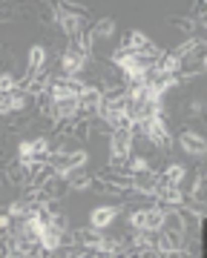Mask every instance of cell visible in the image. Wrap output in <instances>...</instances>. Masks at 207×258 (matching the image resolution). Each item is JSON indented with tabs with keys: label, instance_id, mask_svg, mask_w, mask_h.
Masks as SVG:
<instances>
[{
	"label": "cell",
	"instance_id": "cell-14",
	"mask_svg": "<svg viewBox=\"0 0 207 258\" xmlns=\"http://www.w3.org/2000/svg\"><path fill=\"white\" fill-rule=\"evenodd\" d=\"M9 224H12V218L6 215V210H3V212H0V232H6V230H9Z\"/></svg>",
	"mask_w": 207,
	"mask_h": 258
},
{
	"label": "cell",
	"instance_id": "cell-9",
	"mask_svg": "<svg viewBox=\"0 0 207 258\" xmlns=\"http://www.w3.org/2000/svg\"><path fill=\"white\" fill-rule=\"evenodd\" d=\"M184 175H187V169H184L181 164H176V161L164 166V172H159V178H161V184L164 186H181Z\"/></svg>",
	"mask_w": 207,
	"mask_h": 258
},
{
	"label": "cell",
	"instance_id": "cell-8",
	"mask_svg": "<svg viewBox=\"0 0 207 258\" xmlns=\"http://www.w3.org/2000/svg\"><path fill=\"white\" fill-rule=\"evenodd\" d=\"M43 66H46V46L43 43H35V46L29 49V57H26V78L43 72Z\"/></svg>",
	"mask_w": 207,
	"mask_h": 258
},
{
	"label": "cell",
	"instance_id": "cell-12",
	"mask_svg": "<svg viewBox=\"0 0 207 258\" xmlns=\"http://www.w3.org/2000/svg\"><path fill=\"white\" fill-rule=\"evenodd\" d=\"M89 184H92V175H89L86 169H72V172L66 175V186H69V189H86Z\"/></svg>",
	"mask_w": 207,
	"mask_h": 258
},
{
	"label": "cell",
	"instance_id": "cell-2",
	"mask_svg": "<svg viewBox=\"0 0 207 258\" xmlns=\"http://www.w3.org/2000/svg\"><path fill=\"white\" fill-rule=\"evenodd\" d=\"M86 15H81V12H69L64 9V6H55L52 9V20H55V26L64 32L66 37H78L81 32H86Z\"/></svg>",
	"mask_w": 207,
	"mask_h": 258
},
{
	"label": "cell",
	"instance_id": "cell-13",
	"mask_svg": "<svg viewBox=\"0 0 207 258\" xmlns=\"http://www.w3.org/2000/svg\"><path fill=\"white\" fill-rule=\"evenodd\" d=\"M20 81H23V78H20V75H15V72H9V69H6V72H0V95L18 92Z\"/></svg>",
	"mask_w": 207,
	"mask_h": 258
},
{
	"label": "cell",
	"instance_id": "cell-10",
	"mask_svg": "<svg viewBox=\"0 0 207 258\" xmlns=\"http://www.w3.org/2000/svg\"><path fill=\"white\" fill-rule=\"evenodd\" d=\"M38 247L43 252H58L61 249V232H55L52 227H43V232L38 235Z\"/></svg>",
	"mask_w": 207,
	"mask_h": 258
},
{
	"label": "cell",
	"instance_id": "cell-6",
	"mask_svg": "<svg viewBox=\"0 0 207 258\" xmlns=\"http://www.w3.org/2000/svg\"><path fill=\"white\" fill-rule=\"evenodd\" d=\"M159 186H161V178H159V172H152V169H147V172H138V175H132V192L152 198Z\"/></svg>",
	"mask_w": 207,
	"mask_h": 258
},
{
	"label": "cell",
	"instance_id": "cell-5",
	"mask_svg": "<svg viewBox=\"0 0 207 258\" xmlns=\"http://www.w3.org/2000/svg\"><path fill=\"white\" fill-rule=\"evenodd\" d=\"M118 212H121V207H118V204H101V207H95V210L89 212V227L104 232L107 227H113V224H115Z\"/></svg>",
	"mask_w": 207,
	"mask_h": 258
},
{
	"label": "cell",
	"instance_id": "cell-7",
	"mask_svg": "<svg viewBox=\"0 0 207 258\" xmlns=\"http://www.w3.org/2000/svg\"><path fill=\"white\" fill-rule=\"evenodd\" d=\"M179 144H181V149H184L187 155H196V158H201V155L207 152L204 135H196V132H181Z\"/></svg>",
	"mask_w": 207,
	"mask_h": 258
},
{
	"label": "cell",
	"instance_id": "cell-11",
	"mask_svg": "<svg viewBox=\"0 0 207 258\" xmlns=\"http://www.w3.org/2000/svg\"><path fill=\"white\" fill-rule=\"evenodd\" d=\"M89 35H92L95 43H98V40H107V37H113V35H115V20H113V18L95 20V26L89 29Z\"/></svg>",
	"mask_w": 207,
	"mask_h": 258
},
{
	"label": "cell",
	"instance_id": "cell-1",
	"mask_svg": "<svg viewBox=\"0 0 207 258\" xmlns=\"http://www.w3.org/2000/svg\"><path fill=\"white\" fill-rule=\"evenodd\" d=\"M127 224L132 230H147V232H159L164 227V210L161 207H135V210L127 215Z\"/></svg>",
	"mask_w": 207,
	"mask_h": 258
},
{
	"label": "cell",
	"instance_id": "cell-4",
	"mask_svg": "<svg viewBox=\"0 0 207 258\" xmlns=\"http://www.w3.org/2000/svg\"><path fill=\"white\" fill-rule=\"evenodd\" d=\"M132 144H135V138L130 129H113L110 132V158H130Z\"/></svg>",
	"mask_w": 207,
	"mask_h": 258
},
{
	"label": "cell",
	"instance_id": "cell-3",
	"mask_svg": "<svg viewBox=\"0 0 207 258\" xmlns=\"http://www.w3.org/2000/svg\"><path fill=\"white\" fill-rule=\"evenodd\" d=\"M86 69V55H81L75 46H69L61 55V78H72V81H81V75Z\"/></svg>",
	"mask_w": 207,
	"mask_h": 258
}]
</instances>
